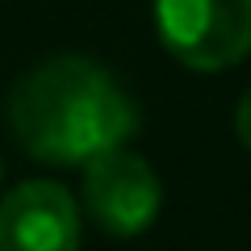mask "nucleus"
Masks as SVG:
<instances>
[{
    "instance_id": "nucleus-1",
    "label": "nucleus",
    "mask_w": 251,
    "mask_h": 251,
    "mask_svg": "<svg viewBox=\"0 0 251 251\" xmlns=\"http://www.w3.org/2000/svg\"><path fill=\"white\" fill-rule=\"evenodd\" d=\"M9 130L29 159L75 168L126 147L138 130V109L100 63L54 54L13 84Z\"/></svg>"
},
{
    "instance_id": "nucleus-2",
    "label": "nucleus",
    "mask_w": 251,
    "mask_h": 251,
    "mask_svg": "<svg viewBox=\"0 0 251 251\" xmlns=\"http://www.w3.org/2000/svg\"><path fill=\"white\" fill-rule=\"evenodd\" d=\"M163 50L193 72H226L251 54V0H155Z\"/></svg>"
},
{
    "instance_id": "nucleus-3",
    "label": "nucleus",
    "mask_w": 251,
    "mask_h": 251,
    "mask_svg": "<svg viewBox=\"0 0 251 251\" xmlns=\"http://www.w3.org/2000/svg\"><path fill=\"white\" fill-rule=\"evenodd\" d=\"M159 176L143 155L113 147L84 163V205H88L92 222L113 239L143 234L159 218Z\"/></svg>"
},
{
    "instance_id": "nucleus-4",
    "label": "nucleus",
    "mask_w": 251,
    "mask_h": 251,
    "mask_svg": "<svg viewBox=\"0 0 251 251\" xmlns=\"http://www.w3.org/2000/svg\"><path fill=\"white\" fill-rule=\"evenodd\" d=\"M0 251H80V209L59 180H25L0 197Z\"/></svg>"
},
{
    "instance_id": "nucleus-5",
    "label": "nucleus",
    "mask_w": 251,
    "mask_h": 251,
    "mask_svg": "<svg viewBox=\"0 0 251 251\" xmlns=\"http://www.w3.org/2000/svg\"><path fill=\"white\" fill-rule=\"evenodd\" d=\"M234 130H239V138H243V147L251 151V88L243 92V100H239V109H234Z\"/></svg>"
}]
</instances>
